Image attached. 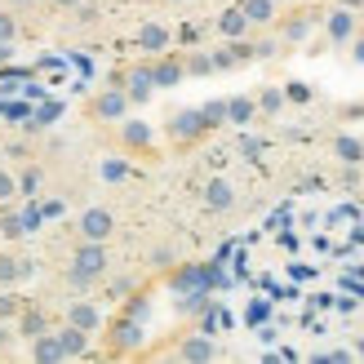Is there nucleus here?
I'll use <instances>...</instances> for the list:
<instances>
[{"label": "nucleus", "instance_id": "obj_1", "mask_svg": "<svg viewBox=\"0 0 364 364\" xmlns=\"http://www.w3.org/2000/svg\"><path fill=\"white\" fill-rule=\"evenodd\" d=\"M107 276V249L102 240H80V249L71 253V267H67V284L71 289H89Z\"/></svg>", "mask_w": 364, "mask_h": 364}, {"label": "nucleus", "instance_id": "obj_2", "mask_svg": "<svg viewBox=\"0 0 364 364\" xmlns=\"http://www.w3.org/2000/svg\"><path fill=\"white\" fill-rule=\"evenodd\" d=\"M209 129V120H205V112L200 107H191V112H178L173 120H169V134L178 138V142H191V138H200Z\"/></svg>", "mask_w": 364, "mask_h": 364}, {"label": "nucleus", "instance_id": "obj_3", "mask_svg": "<svg viewBox=\"0 0 364 364\" xmlns=\"http://www.w3.org/2000/svg\"><path fill=\"white\" fill-rule=\"evenodd\" d=\"M124 112H129V94H124V89H102L94 98V116L98 120H124Z\"/></svg>", "mask_w": 364, "mask_h": 364}, {"label": "nucleus", "instance_id": "obj_4", "mask_svg": "<svg viewBox=\"0 0 364 364\" xmlns=\"http://www.w3.org/2000/svg\"><path fill=\"white\" fill-rule=\"evenodd\" d=\"M112 227H116V218L107 209H85L80 213V240H107Z\"/></svg>", "mask_w": 364, "mask_h": 364}, {"label": "nucleus", "instance_id": "obj_5", "mask_svg": "<svg viewBox=\"0 0 364 364\" xmlns=\"http://www.w3.org/2000/svg\"><path fill=\"white\" fill-rule=\"evenodd\" d=\"M67 324H76V329H85V333H98L102 329V311L94 302L76 298V302H67Z\"/></svg>", "mask_w": 364, "mask_h": 364}, {"label": "nucleus", "instance_id": "obj_6", "mask_svg": "<svg viewBox=\"0 0 364 364\" xmlns=\"http://www.w3.org/2000/svg\"><path fill=\"white\" fill-rule=\"evenodd\" d=\"M235 205V187L227 178H209V187H205V209L209 213H227Z\"/></svg>", "mask_w": 364, "mask_h": 364}, {"label": "nucleus", "instance_id": "obj_7", "mask_svg": "<svg viewBox=\"0 0 364 364\" xmlns=\"http://www.w3.org/2000/svg\"><path fill=\"white\" fill-rule=\"evenodd\" d=\"M31 276V258H18V253H0V289H14Z\"/></svg>", "mask_w": 364, "mask_h": 364}, {"label": "nucleus", "instance_id": "obj_8", "mask_svg": "<svg viewBox=\"0 0 364 364\" xmlns=\"http://www.w3.org/2000/svg\"><path fill=\"white\" fill-rule=\"evenodd\" d=\"M324 31H329V41H333V45H347L351 36H355V14H351L347 5L333 9V14H329V23H324Z\"/></svg>", "mask_w": 364, "mask_h": 364}, {"label": "nucleus", "instance_id": "obj_9", "mask_svg": "<svg viewBox=\"0 0 364 364\" xmlns=\"http://www.w3.org/2000/svg\"><path fill=\"white\" fill-rule=\"evenodd\" d=\"M31 360H41V364H58V360H67V355H63V342H58V333H53V329H45L41 338H31Z\"/></svg>", "mask_w": 364, "mask_h": 364}, {"label": "nucleus", "instance_id": "obj_10", "mask_svg": "<svg viewBox=\"0 0 364 364\" xmlns=\"http://www.w3.org/2000/svg\"><path fill=\"white\" fill-rule=\"evenodd\" d=\"M138 49H142V53H165V49H169V27L142 23V27H138Z\"/></svg>", "mask_w": 364, "mask_h": 364}, {"label": "nucleus", "instance_id": "obj_11", "mask_svg": "<svg viewBox=\"0 0 364 364\" xmlns=\"http://www.w3.org/2000/svg\"><path fill=\"white\" fill-rule=\"evenodd\" d=\"M58 342H63V355H67V360L89 355V333L76 329V324H63V329H58Z\"/></svg>", "mask_w": 364, "mask_h": 364}, {"label": "nucleus", "instance_id": "obj_12", "mask_svg": "<svg viewBox=\"0 0 364 364\" xmlns=\"http://www.w3.org/2000/svg\"><path fill=\"white\" fill-rule=\"evenodd\" d=\"M112 347L116 351H134V347H142V320H120L116 324V338H112Z\"/></svg>", "mask_w": 364, "mask_h": 364}, {"label": "nucleus", "instance_id": "obj_13", "mask_svg": "<svg viewBox=\"0 0 364 364\" xmlns=\"http://www.w3.org/2000/svg\"><path fill=\"white\" fill-rule=\"evenodd\" d=\"M151 89H156L151 67H134V71H129V89H124V94H129V102H147Z\"/></svg>", "mask_w": 364, "mask_h": 364}, {"label": "nucleus", "instance_id": "obj_14", "mask_svg": "<svg viewBox=\"0 0 364 364\" xmlns=\"http://www.w3.org/2000/svg\"><path fill=\"white\" fill-rule=\"evenodd\" d=\"M182 76H187V67H182L178 58H160V63L151 67V80H156L160 89H173V85H178Z\"/></svg>", "mask_w": 364, "mask_h": 364}, {"label": "nucleus", "instance_id": "obj_15", "mask_svg": "<svg viewBox=\"0 0 364 364\" xmlns=\"http://www.w3.org/2000/svg\"><path fill=\"white\" fill-rule=\"evenodd\" d=\"M45 329H49L45 311H36V306H23V311H18V333H23L27 342H31V338H41Z\"/></svg>", "mask_w": 364, "mask_h": 364}, {"label": "nucleus", "instance_id": "obj_16", "mask_svg": "<svg viewBox=\"0 0 364 364\" xmlns=\"http://www.w3.org/2000/svg\"><path fill=\"white\" fill-rule=\"evenodd\" d=\"M178 355H182V360H213L218 351H213L209 333H196V338H187V342H182V347H178Z\"/></svg>", "mask_w": 364, "mask_h": 364}, {"label": "nucleus", "instance_id": "obj_17", "mask_svg": "<svg viewBox=\"0 0 364 364\" xmlns=\"http://www.w3.org/2000/svg\"><path fill=\"white\" fill-rule=\"evenodd\" d=\"M218 31H223L227 41H240V36L249 31V18L240 14V5H235V9H227L223 18H218Z\"/></svg>", "mask_w": 364, "mask_h": 364}, {"label": "nucleus", "instance_id": "obj_18", "mask_svg": "<svg viewBox=\"0 0 364 364\" xmlns=\"http://www.w3.org/2000/svg\"><path fill=\"white\" fill-rule=\"evenodd\" d=\"M120 138H124V147H151V124L124 120V124H120Z\"/></svg>", "mask_w": 364, "mask_h": 364}, {"label": "nucleus", "instance_id": "obj_19", "mask_svg": "<svg viewBox=\"0 0 364 364\" xmlns=\"http://www.w3.org/2000/svg\"><path fill=\"white\" fill-rule=\"evenodd\" d=\"M240 14L249 18V27L253 23H271V18H276V0H240Z\"/></svg>", "mask_w": 364, "mask_h": 364}, {"label": "nucleus", "instance_id": "obj_20", "mask_svg": "<svg viewBox=\"0 0 364 364\" xmlns=\"http://www.w3.org/2000/svg\"><path fill=\"white\" fill-rule=\"evenodd\" d=\"M333 151H338V160H347V165H360V160H364V142L342 134V138L333 142Z\"/></svg>", "mask_w": 364, "mask_h": 364}, {"label": "nucleus", "instance_id": "obj_21", "mask_svg": "<svg viewBox=\"0 0 364 364\" xmlns=\"http://www.w3.org/2000/svg\"><path fill=\"white\" fill-rule=\"evenodd\" d=\"M253 112H258V102H253V98H231V102H227V120H231V124H249Z\"/></svg>", "mask_w": 364, "mask_h": 364}, {"label": "nucleus", "instance_id": "obj_22", "mask_svg": "<svg viewBox=\"0 0 364 364\" xmlns=\"http://www.w3.org/2000/svg\"><path fill=\"white\" fill-rule=\"evenodd\" d=\"M182 67H187L191 76H209V71H213V53H191V58L182 63Z\"/></svg>", "mask_w": 364, "mask_h": 364}, {"label": "nucleus", "instance_id": "obj_23", "mask_svg": "<svg viewBox=\"0 0 364 364\" xmlns=\"http://www.w3.org/2000/svg\"><path fill=\"white\" fill-rule=\"evenodd\" d=\"M258 107L267 116H276L280 107H284V89H262V98H258Z\"/></svg>", "mask_w": 364, "mask_h": 364}, {"label": "nucleus", "instance_id": "obj_24", "mask_svg": "<svg viewBox=\"0 0 364 364\" xmlns=\"http://www.w3.org/2000/svg\"><path fill=\"white\" fill-rule=\"evenodd\" d=\"M124 178H129L124 160H102V182H124Z\"/></svg>", "mask_w": 364, "mask_h": 364}, {"label": "nucleus", "instance_id": "obj_25", "mask_svg": "<svg viewBox=\"0 0 364 364\" xmlns=\"http://www.w3.org/2000/svg\"><path fill=\"white\" fill-rule=\"evenodd\" d=\"M0 41H18V14L0 9Z\"/></svg>", "mask_w": 364, "mask_h": 364}, {"label": "nucleus", "instance_id": "obj_26", "mask_svg": "<svg viewBox=\"0 0 364 364\" xmlns=\"http://www.w3.org/2000/svg\"><path fill=\"white\" fill-rule=\"evenodd\" d=\"M14 196H18V178H14L5 165H0V205H9Z\"/></svg>", "mask_w": 364, "mask_h": 364}, {"label": "nucleus", "instance_id": "obj_27", "mask_svg": "<svg viewBox=\"0 0 364 364\" xmlns=\"http://www.w3.org/2000/svg\"><path fill=\"white\" fill-rule=\"evenodd\" d=\"M41 218H45V209H23V213H18V227H23V231H36V227H41Z\"/></svg>", "mask_w": 364, "mask_h": 364}, {"label": "nucleus", "instance_id": "obj_28", "mask_svg": "<svg viewBox=\"0 0 364 364\" xmlns=\"http://www.w3.org/2000/svg\"><path fill=\"white\" fill-rule=\"evenodd\" d=\"M58 116H63V102H45L41 112H36V120H31V124H53Z\"/></svg>", "mask_w": 364, "mask_h": 364}, {"label": "nucleus", "instance_id": "obj_29", "mask_svg": "<svg viewBox=\"0 0 364 364\" xmlns=\"http://www.w3.org/2000/svg\"><path fill=\"white\" fill-rule=\"evenodd\" d=\"M284 98H289V102H311V89H306L302 80H289V89H284Z\"/></svg>", "mask_w": 364, "mask_h": 364}, {"label": "nucleus", "instance_id": "obj_30", "mask_svg": "<svg viewBox=\"0 0 364 364\" xmlns=\"http://www.w3.org/2000/svg\"><path fill=\"white\" fill-rule=\"evenodd\" d=\"M200 112H205V120H209V124H223V120H227V102H205Z\"/></svg>", "mask_w": 364, "mask_h": 364}, {"label": "nucleus", "instance_id": "obj_31", "mask_svg": "<svg viewBox=\"0 0 364 364\" xmlns=\"http://www.w3.org/2000/svg\"><path fill=\"white\" fill-rule=\"evenodd\" d=\"M23 311V302H18L14 294H0V320H9V316H18Z\"/></svg>", "mask_w": 364, "mask_h": 364}, {"label": "nucleus", "instance_id": "obj_32", "mask_svg": "<svg viewBox=\"0 0 364 364\" xmlns=\"http://www.w3.org/2000/svg\"><path fill=\"white\" fill-rule=\"evenodd\" d=\"M306 31H311V23H306V18H294V23L284 27V36H289V41H306Z\"/></svg>", "mask_w": 364, "mask_h": 364}, {"label": "nucleus", "instance_id": "obj_33", "mask_svg": "<svg viewBox=\"0 0 364 364\" xmlns=\"http://www.w3.org/2000/svg\"><path fill=\"white\" fill-rule=\"evenodd\" d=\"M36 187H41V173L27 169V173H23V182H18V196H36Z\"/></svg>", "mask_w": 364, "mask_h": 364}, {"label": "nucleus", "instance_id": "obj_34", "mask_svg": "<svg viewBox=\"0 0 364 364\" xmlns=\"http://www.w3.org/2000/svg\"><path fill=\"white\" fill-rule=\"evenodd\" d=\"M267 311H271L267 302H253V306H249V324H258V320H267Z\"/></svg>", "mask_w": 364, "mask_h": 364}, {"label": "nucleus", "instance_id": "obj_35", "mask_svg": "<svg viewBox=\"0 0 364 364\" xmlns=\"http://www.w3.org/2000/svg\"><path fill=\"white\" fill-rule=\"evenodd\" d=\"M240 151H245V156H258L262 142H258V138H240Z\"/></svg>", "mask_w": 364, "mask_h": 364}, {"label": "nucleus", "instance_id": "obj_36", "mask_svg": "<svg viewBox=\"0 0 364 364\" xmlns=\"http://www.w3.org/2000/svg\"><path fill=\"white\" fill-rule=\"evenodd\" d=\"M151 262H156V267H169V262H173V249H156Z\"/></svg>", "mask_w": 364, "mask_h": 364}, {"label": "nucleus", "instance_id": "obj_37", "mask_svg": "<svg viewBox=\"0 0 364 364\" xmlns=\"http://www.w3.org/2000/svg\"><path fill=\"white\" fill-rule=\"evenodd\" d=\"M14 58V41H0V67H5Z\"/></svg>", "mask_w": 364, "mask_h": 364}, {"label": "nucleus", "instance_id": "obj_38", "mask_svg": "<svg viewBox=\"0 0 364 364\" xmlns=\"http://www.w3.org/2000/svg\"><path fill=\"white\" fill-rule=\"evenodd\" d=\"M49 5H58V9H76L80 0H49Z\"/></svg>", "mask_w": 364, "mask_h": 364}, {"label": "nucleus", "instance_id": "obj_39", "mask_svg": "<svg viewBox=\"0 0 364 364\" xmlns=\"http://www.w3.org/2000/svg\"><path fill=\"white\" fill-rule=\"evenodd\" d=\"M355 63H364V36L355 41Z\"/></svg>", "mask_w": 364, "mask_h": 364}, {"label": "nucleus", "instance_id": "obj_40", "mask_svg": "<svg viewBox=\"0 0 364 364\" xmlns=\"http://www.w3.org/2000/svg\"><path fill=\"white\" fill-rule=\"evenodd\" d=\"M5 5H9V9H23V5H31V0H5Z\"/></svg>", "mask_w": 364, "mask_h": 364}, {"label": "nucleus", "instance_id": "obj_41", "mask_svg": "<svg viewBox=\"0 0 364 364\" xmlns=\"http://www.w3.org/2000/svg\"><path fill=\"white\" fill-rule=\"evenodd\" d=\"M351 235H355V245H364V223H360V227H355Z\"/></svg>", "mask_w": 364, "mask_h": 364}, {"label": "nucleus", "instance_id": "obj_42", "mask_svg": "<svg viewBox=\"0 0 364 364\" xmlns=\"http://www.w3.org/2000/svg\"><path fill=\"white\" fill-rule=\"evenodd\" d=\"M342 5H347V9H355V5H364V0H342Z\"/></svg>", "mask_w": 364, "mask_h": 364}, {"label": "nucleus", "instance_id": "obj_43", "mask_svg": "<svg viewBox=\"0 0 364 364\" xmlns=\"http://www.w3.org/2000/svg\"><path fill=\"white\" fill-rule=\"evenodd\" d=\"M5 338H9V333H5V324H0V347H5Z\"/></svg>", "mask_w": 364, "mask_h": 364}, {"label": "nucleus", "instance_id": "obj_44", "mask_svg": "<svg viewBox=\"0 0 364 364\" xmlns=\"http://www.w3.org/2000/svg\"><path fill=\"white\" fill-rule=\"evenodd\" d=\"M355 355H360V360H364V342H360V347H355Z\"/></svg>", "mask_w": 364, "mask_h": 364}, {"label": "nucleus", "instance_id": "obj_45", "mask_svg": "<svg viewBox=\"0 0 364 364\" xmlns=\"http://www.w3.org/2000/svg\"><path fill=\"white\" fill-rule=\"evenodd\" d=\"M173 5H182V0H173Z\"/></svg>", "mask_w": 364, "mask_h": 364}]
</instances>
